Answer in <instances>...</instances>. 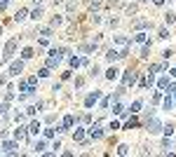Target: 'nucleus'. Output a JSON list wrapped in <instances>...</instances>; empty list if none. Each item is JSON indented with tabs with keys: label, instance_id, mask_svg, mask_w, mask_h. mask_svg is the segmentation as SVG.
I'll return each instance as SVG.
<instances>
[{
	"label": "nucleus",
	"instance_id": "1",
	"mask_svg": "<svg viewBox=\"0 0 176 157\" xmlns=\"http://www.w3.org/2000/svg\"><path fill=\"white\" fill-rule=\"evenodd\" d=\"M14 52H16V40H10L5 45V52H2V61H10L14 56Z\"/></svg>",
	"mask_w": 176,
	"mask_h": 157
},
{
	"label": "nucleus",
	"instance_id": "2",
	"mask_svg": "<svg viewBox=\"0 0 176 157\" xmlns=\"http://www.w3.org/2000/svg\"><path fill=\"white\" fill-rule=\"evenodd\" d=\"M136 80H139V73H136V70H127L124 78H122V84H124V87H129V84H134Z\"/></svg>",
	"mask_w": 176,
	"mask_h": 157
},
{
	"label": "nucleus",
	"instance_id": "3",
	"mask_svg": "<svg viewBox=\"0 0 176 157\" xmlns=\"http://www.w3.org/2000/svg\"><path fill=\"white\" fill-rule=\"evenodd\" d=\"M148 131H150V134H157V131H162V122L157 120V117H150V120H148Z\"/></svg>",
	"mask_w": 176,
	"mask_h": 157
},
{
	"label": "nucleus",
	"instance_id": "4",
	"mask_svg": "<svg viewBox=\"0 0 176 157\" xmlns=\"http://www.w3.org/2000/svg\"><path fill=\"white\" fill-rule=\"evenodd\" d=\"M153 24H150V19H136L134 21V28L136 31H143V28H150Z\"/></svg>",
	"mask_w": 176,
	"mask_h": 157
},
{
	"label": "nucleus",
	"instance_id": "5",
	"mask_svg": "<svg viewBox=\"0 0 176 157\" xmlns=\"http://www.w3.org/2000/svg\"><path fill=\"white\" fill-rule=\"evenodd\" d=\"M0 148H2V152H7V155H16V150H14V148H16V143H12V141H5Z\"/></svg>",
	"mask_w": 176,
	"mask_h": 157
},
{
	"label": "nucleus",
	"instance_id": "6",
	"mask_svg": "<svg viewBox=\"0 0 176 157\" xmlns=\"http://www.w3.org/2000/svg\"><path fill=\"white\" fill-rule=\"evenodd\" d=\"M21 70H24V61H14L10 66V75H19Z\"/></svg>",
	"mask_w": 176,
	"mask_h": 157
},
{
	"label": "nucleus",
	"instance_id": "7",
	"mask_svg": "<svg viewBox=\"0 0 176 157\" xmlns=\"http://www.w3.org/2000/svg\"><path fill=\"white\" fill-rule=\"evenodd\" d=\"M96 101H99V92H94V94H89V96H87V99H85V105H87V108H92V105H94Z\"/></svg>",
	"mask_w": 176,
	"mask_h": 157
},
{
	"label": "nucleus",
	"instance_id": "8",
	"mask_svg": "<svg viewBox=\"0 0 176 157\" xmlns=\"http://www.w3.org/2000/svg\"><path fill=\"white\" fill-rule=\"evenodd\" d=\"M89 136H92V138H101V136H103V129H101L99 124L92 127V129H89Z\"/></svg>",
	"mask_w": 176,
	"mask_h": 157
},
{
	"label": "nucleus",
	"instance_id": "9",
	"mask_svg": "<svg viewBox=\"0 0 176 157\" xmlns=\"http://www.w3.org/2000/svg\"><path fill=\"white\" fill-rule=\"evenodd\" d=\"M26 134H28V129H24V127L14 129V138H16V141H24V138H26Z\"/></svg>",
	"mask_w": 176,
	"mask_h": 157
},
{
	"label": "nucleus",
	"instance_id": "10",
	"mask_svg": "<svg viewBox=\"0 0 176 157\" xmlns=\"http://www.w3.org/2000/svg\"><path fill=\"white\" fill-rule=\"evenodd\" d=\"M26 14H28L26 10H19V12H16V14H14V21H16V24H21V21L26 19Z\"/></svg>",
	"mask_w": 176,
	"mask_h": 157
},
{
	"label": "nucleus",
	"instance_id": "11",
	"mask_svg": "<svg viewBox=\"0 0 176 157\" xmlns=\"http://www.w3.org/2000/svg\"><path fill=\"white\" fill-rule=\"evenodd\" d=\"M73 122H75V117H73V115H66V117H64V131L68 129V127H73Z\"/></svg>",
	"mask_w": 176,
	"mask_h": 157
},
{
	"label": "nucleus",
	"instance_id": "12",
	"mask_svg": "<svg viewBox=\"0 0 176 157\" xmlns=\"http://www.w3.org/2000/svg\"><path fill=\"white\" fill-rule=\"evenodd\" d=\"M40 16H43V7L38 5V7H35V10H33V12H31V19H35V21H38V19H40Z\"/></svg>",
	"mask_w": 176,
	"mask_h": 157
},
{
	"label": "nucleus",
	"instance_id": "13",
	"mask_svg": "<svg viewBox=\"0 0 176 157\" xmlns=\"http://www.w3.org/2000/svg\"><path fill=\"white\" fill-rule=\"evenodd\" d=\"M113 113H115V115H124L127 110H124V105H122V103H115V108H113Z\"/></svg>",
	"mask_w": 176,
	"mask_h": 157
},
{
	"label": "nucleus",
	"instance_id": "14",
	"mask_svg": "<svg viewBox=\"0 0 176 157\" xmlns=\"http://www.w3.org/2000/svg\"><path fill=\"white\" fill-rule=\"evenodd\" d=\"M28 131H31V134H38V131H40V122H31Z\"/></svg>",
	"mask_w": 176,
	"mask_h": 157
},
{
	"label": "nucleus",
	"instance_id": "15",
	"mask_svg": "<svg viewBox=\"0 0 176 157\" xmlns=\"http://www.w3.org/2000/svg\"><path fill=\"white\" fill-rule=\"evenodd\" d=\"M45 150V141H38L35 146H33V152H43Z\"/></svg>",
	"mask_w": 176,
	"mask_h": 157
},
{
	"label": "nucleus",
	"instance_id": "16",
	"mask_svg": "<svg viewBox=\"0 0 176 157\" xmlns=\"http://www.w3.org/2000/svg\"><path fill=\"white\" fill-rule=\"evenodd\" d=\"M106 59H108V61H115V59H117V52H115V49H108V54H106Z\"/></svg>",
	"mask_w": 176,
	"mask_h": 157
},
{
	"label": "nucleus",
	"instance_id": "17",
	"mask_svg": "<svg viewBox=\"0 0 176 157\" xmlns=\"http://www.w3.org/2000/svg\"><path fill=\"white\" fill-rule=\"evenodd\" d=\"M106 78H108V80H115V78H117V70H115V68H108V70H106Z\"/></svg>",
	"mask_w": 176,
	"mask_h": 157
},
{
	"label": "nucleus",
	"instance_id": "18",
	"mask_svg": "<svg viewBox=\"0 0 176 157\" xmlns=\"http://www.w3.org/2000/svg\"><path fill=\"white\" fill-rule=\"evenodd\" d=\"M162 131H165L167 136H171V134H174V124H165V127H162Z\"/></svg>",
	"mask_w": 176,
	"mask_h": 157
},
{
	"label": "nucleus",
	"instance_id": "19",
	"mask_svg": "<svg viewBox=\"0 0 176 157\" xmlns=\"http://www.w3.org/2000/svg\"><path fill=\"white\" fill-rule=\"evenodd\" d=\"M165 19H167V24H174V21H176V14H174V12H167Z\"/></svg>",
	"mask_w": 176,
	"mask_h": 157
},
{
	"label": "nucleus",
	"instance_id": "20",
	"mask_svg": "<svg viewBox=\"0 0 176 157\" xmlns=\"http://www.w3.org/2000/svg\"><path fill=\"white\" fill-rule=\"evenodd\" d=\"M56 63H59V59H56V56H49V59H47V68H54Z\"/></svg>",
	"mask_w": 176,
	"mask_h": 157
},
{
	"label": "nucleus",
	"instance_id": "21",
	"mask_svg": "<svg viewBox=\"0 0 176 157\" xmlns=\"http://www.w3.org/2000/svg\"><path fill=\"white\" fill-rule=\"evenodd\" d=\"M117 152H120V155H129V146H117Z\"/></svg>",
	"mask_w": 176,
	"mask_h": 157
},
{
	"label": "nucleus",
	"instance_id": "22",
	"mask_svg": "<svg viewBox=\"0 0 176 157\" xmlns=\"http://www.w3.org/2000/svg\"><path fill=\"white\" fill-rule=\"evenodd\" d=\"M157 84H160V89H167V87H169V78H162Z\"/></svg>",
	"mask_w": 176,
	"mask_h": 157
},
{
	"label": "nucleus",
	"instance_id": "23",
	"mask_svg": "<svg viewBox=\"0 0 176 157\" xmlns=\"http://www.w3.org/2000/svg\"><path fill=\"white\" fill-rule=\"evenodd\" d=\"M171 105H174V99H171V96H167V99H165V108L171 110Z\"/></svg>",
	"mask_w": 176,
	"mask_h": 157
},
{
	"label": "nucleus",
	"instance_id": "24",
	"mask_svg": "<svg viewBox=\"0 0 176 157\" xmlns=\"http://www.w3.org/2000/svg\"><path fill=\"white\" fill-rule=\"evenodd\" d=\"M139 108H141V101H134V103H132V108H129V110H132V113H139Z\"/></svg>",
	"mask_w": 176,
	"mask_h": 157
},
{
	"label": "nucleus",
	"instance_id": "25",
	"mask_svg": "<svg viewBox=\"0 0 176 157\" xmlns=\"http://www.w3.org/2000/svg\"><path fill=\"white\" fill-rule=\"evenodd\" d=\"M157 38H162V40H167V38H169V31H167V28H160V35Z\"/></svg>",
	"mask_w": 176,
	"mask_h": 157
},
{
	"label": "nucleus",
	"instance_id": "26",
	"mask_svg": "<svg viewBox=\"0 0 176 157\" xmlns=\"http://www.w3.org/2000/svg\"><path fill=\"white\" fill-rule=\"evenodd\" d=\"M21 56H24V59H31V56H33V49H31V47H26V49H24V54H21Z\"/></svg>",
	"mask_w": 176,
	"mask_h": 157
},
{
	"label": "nucleus",
	"instance_id": "27",
	"mask_svg": "<svg viewBox=\"0 0 176 157\" xmlns=\"http://www.w3.org/2000/svg\"><path fill=\"white\" fill-rule=\"evenodd\" d=\"M162 148H165V152H171V141H169V138L162 143Z\"/></svg>",
	"mask_w": 176,
	"mask_h": 157
},
{
	"label": "nucleus",
	"instance_id": "28",
	"mask_svg": "<svg viewBox=\"0 0 176 157\" xmlns=\"http://www.w3.org/2000/svg\"><path fill=\"white\" fill-rule=\"evenodd\" d=\"M70 66H73V68H78V66H80V59H78V56H70Z\"/></svg>",
	"mask_w": 176,
	"mask_h": 157
},
{
	"label": "nucleus",
	"instance_id": "29",
	"mask_svg": "<svg viewBox=\"0 0 176 157\" xmlns=\"http://www.w3.org/2000/svg\"><path fill=\"white\" fill-rule=\"evenodd\" d=\"M82 134H85V131H82V129H75V134H73V138H75V141H80V138H82Z\"/></svg>",
	"mask_w": 176,
	"mask_h": 157
},
{
	"label": "nucleus",
	"instance_id": "30",
	"mask_svg": "<svg viewBox=\"0 0 176 157\" xmlns=\"http://www.w3.org/2000/svg\"><path fill=\"white\" fill-rule=\"evenodd\" d=\"M40 35H43V38H49V35H52V28H43V31H40Z\"/></svg>",
	"mask_w": 176,
	"mask_h": 157
},
{
	"label": "nucleus",
	"instance_id": "31",
	"mask_svg": "<svg viewBox=\"0 0 176 157\" xmlns=\"http://www.w3.org/2000/svg\"><path fill=\"white\" fill-rule=\"evenodd\" d=\"M99 7H101V0H92V12L99 10Z\"/></svg>",
	"mask_w": 176,
	"mask_h": 157
},
{
	"label": "nucleus",
	"instance_id": "32",
	"mask_svg": "<svg viewBox=\"0 0 176 157\" xmlns=\"http://www.w3.org/2000/svg\"><path fill=\"white\" fill-rule=\"evenodd\" d=\"M148 54H150V47H143V49H141V59H148Z\"/></svg>",
	"mask_w": 176,
	"mask_h": 157
},
{
	"label": "nucleus",
	"instance_id": "33",
	"mask_svg": "<svg viewBox=\"0 0 176 157\" xmlns=\"http://www.w3.org/2000/svg\"><path fill=\"white\" fill-rule=\"evenodd\" d=\"M150 70H153V73H157V70H162V63H153V66H150Z\"/></svg>",
	"mask_w": 176,
	"mask_h": 157
},
{
	"label": "nucleus",
	"instance_id": "34",
	"mask_svg": "<svg viewBox=\"0 0 176 157\" xmlns=\"http://www.w3.org/2000/svg\"><path fill=\"white\" fill-rule=\"evenodd\" d=\"M136 124H139V122H136V117H132V120L127 122V129H132V127H136Z\"/></svg>",
	"mask_w": 176,
	"mask_h": 157
},
{
	"label": "nucleus",
	"instance_id": "35",
	"mask_svg": "<svg viewBox=\"0 0 176 157\" xmlns=\"http://www.w3.org/2000/svg\"><path fill=\"white\" fill-rule=\"evenodd\" d=\"M75 7H78V0H70V2H68V12H73Z\"/></svg>",
	"mask_w": 176,
	"mask_h": 157
},
{
	"label": "nucleus",
	"instance_id": "36",
	"mask_svg": "<svg viewBox=\"0 0 176 157\" xmlns=\"http://www.w3.org/2000/svg\"><path fill=\"white\" fill-rule=\"evenodd\" d=\"M59 24H61V16L56 14V16H54V19H52V28H54V26H59Z\"/></svg>",
	"mask_w": 176,
	"mask_h": 157
},
{
	"label": "nucleus",
	"instance_id": "37",
	"mask_svg": "<svg viewBox=\"0 0 176 157\" xmlns=\"http://www.w3.org/2000/svg\"><path fill=\"white\" fill-rule=\"evenodd\" d=\"M136 42H146V33H136Z\"/></svg>",
	"mask_w": 176,
	"mask_h": 157
},
{
	"label": "nucleus",
	"instance_id": "38",
	"mask_svg": "<svg viewBox=\"0 0 176 157\" xmlns=\"http://www.w3.org/2000/svg\"><path fill=\"white\" fill-rule=\"evenodd\" d=\"M82 52H94V45H82Z\"/></svg>",
	"mask_w": 176,
	"mask_h": 157
},
{
	"label": "nucleus",
	"instance_id": "39",
	"mask_svg": "<svg viewBox=\"0 0 176 157\" xmlns=\"http://www.w3.org/2000/svg\"><path fill=\"white\" fill-rule=\"evenodd\" d=\"M127 14H136V5H129L127 7Z\"/></svg>",
	"mask_w": 176,
	"mask_h": 157
},
{
	"label": "nucleus",
	"instance_id": "40",
	"mask_svg": "<svg viewBox=\"0 0 176 157\" xmlns=\"http://www.w3.org/2000/svg\"><path fill=\"white\" fill-rule=\"evenodd\" d=\"M7 5H10V0H0V10H5Z\"/></svg>",
	"mask_w": 176,
	"mask_h": 157
},
{
	"label": "nucleus",
	"instance_id": "41",
	"mask_svg": "<svg viewBox=\"0 0 176 157\" xmlns=\"http://www.w3.org/2000/svg\"><path fill=\"white\" fill-rule=\"evenodd\" d=\"M155 5H165V0H153Z\"/></svg>",
	"mask_w": 176,
	"mask_h": 157
},
{
	"label": "nucleus",
	"instance_id": "42",
	"mask_svg": "<svg viewBox=\"0 0 176 157\" xmlns=\"http://www.w3.org/2000/svg\"><path fill=\"white\" fill-rule=\"evenodd\" d=\"M171 78H176V68H174V70H171Z\"/></svg>",
	"mask_w": 176,
	"mask_h": 157
},
{
	"label": "nucleus",
	"instance_id": "43",
	"mask_svg": "<svg viewBox=\"0 0 176 157\" xmlns=\"http://www.w3.org/2000/svg\"><path fill=\"white\" fill-rule=\"evenodd\" d=\"M56 2H64V0H54V5H56Z\"/></svg>",
	"mask_w": 176,
	"mask_h": 157
},
{
	"label": "nucleus",
	"instance_id": "44",
	"mask_svg": "<svg viewBox=\"0 0 176 157\" xmlns=\"http://www.w3.org/2000/svg\"><path fill=\"white\" fill-rule=\"evenodd\" d=\"M141 2H148V0H141Z\"/></svg>",
	"mask_w": 176,
	"mask_h": 157
},
{
	"label": "nucleus",
	"instance_id": "45",
	"mask_svg": "<svg viewBox=\"0 0 176 157\" xmlns=\"http://www.w3.org/2000/svg\"><path fill=\"white\" fill-rule=\"evenodd\" d=\"M0 33H2V26H0Z\"/></svg>",
	"mask_w": 176,
	"mask_h": 157
},
{
	"label": "nucleus",
	"instance_id": "46",
	"mask_svg": "<svg viewBox=\"0 0 176 157\" xmlns=\"http://www.w3.org/2000/svg\"><path fill=\"white\" fill-rule=\"evenodd\" d=\"M174 105H176V99H174Z\"/></svg>",
	"mask_w": 176,
	"mask_h": 157
},
{
	"label": "nucleus",
	"instance_id": "47",
	"mask_svg": "<svg viewBox=\"0 0 176 157\" xmlns=\"http://www.w3.org/2000/svg\"><path fill=\"white\" fill-rule=\"evenodd\" d=\"M0 150H2V148H0Z\"/></svg>",
	"mask_w": 176,
	"mask_h": 157
}]
</instances>
